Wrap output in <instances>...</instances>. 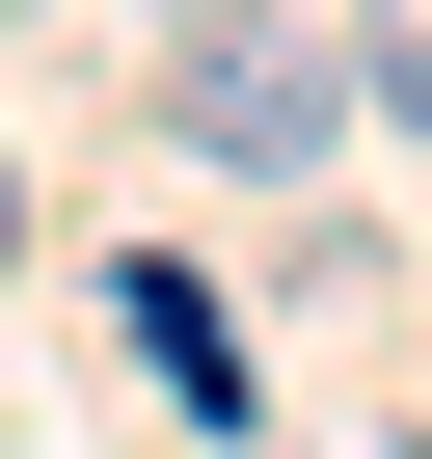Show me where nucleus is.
I'll return each instance as SVG.
<instances>
[{
    "mask_svg": "<svg viewBox=\"0 0 432 459\" xmlns=\"http://www.w3.org/2000/svg\"><path fill=\"white\" fill-rule=\"evenodd\" d=\"M0 216H28V189H0Z\"/></svg>",
    "mask_w": 432,
    "mask_h": 459,
    "instance_id": "5",
    "label": "nucleus"
},
{
    "mask_svg": "<svg viewBox=\"0 0 432 459\" xmlns=\"http://www.w3.org/2000/svg\"><path fill=\"white\" fill-rule=\"evenodd\" d=\"M162 28H244V0H162Z\"/></svg>",
    "mask_w": 432,
    "mask_h": 459,
    "instance_id": "4",
    "label": "nucleus"
},
{
    "mask_svg": "<svg viewBox=\"0 0 432 459\" xmlns=\"http://www.w3.org/2000/svg\"><path fill=\"white\" fill-rule=\"evenodd\" d=\"M162 135H189V162H244V189H298V162H324V55H271V28H189Z\"/></svg>",
    "mask_w": 432,
    "mask_h": 459,
    "instance_id": "1",
    "label": "nucleus"
},
{
    "mask_svg": "<svg viewBox=\"0 0 432 459\" xmlns=\"http://www.w3.org/2000/svg\"><path fill=\"white\" fill-rule=\"evenodd\" d=\"M378 108H405V135H432V0H378Z\"/></svg>",
    "mask_w": 432,
    "mask_h": 459,
    "instance_id": "3",
    "label": "nucleus"
},
{
    "mask_svg": "<svg viewBox=\"0 0 432 459\" xmlns=\"http://www.w3.org/2000/svg\"><path fill=\"white\" fill-rule=\"evenodd\" d=\"M108 298H135V378H162V405H244V351H216V298H189V271H108Z\"/></svg>",
    "mask_w": 432,
    "mask_h": 459,
    "instance_id": "2",
    "label": "nucleus"
}]
</instances>
